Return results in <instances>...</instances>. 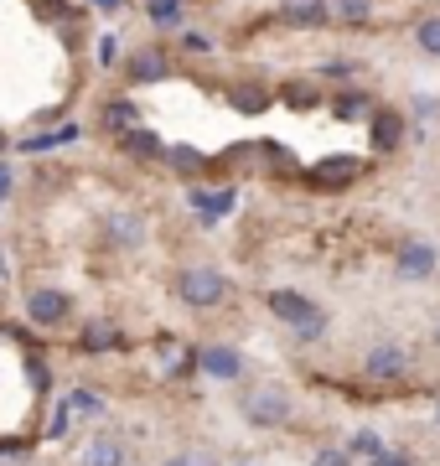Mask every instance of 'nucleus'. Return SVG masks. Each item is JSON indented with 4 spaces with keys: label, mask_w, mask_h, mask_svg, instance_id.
I'll return each instance as SVG.
<instances>
[{
    "label": "nucleus",
    "mask_w": 440,
    "mask_h": 466,
    "mask_svg": "<svg viewBox=\"0 0 440 466\" xmlns=\"http://www.w3.org/2000/svg\"><path fill=\"white\" fill-rule=\"evenodd\" d=\"M238 415L249 420L255 431H285L290 420H295V394H290L285 383H249L244 394H238Z\"/></svg>",
    "instance_id": "obj_1"
},
{
    "label": "nucleus",
    "mask_w": 440,
    "mask_h": 466,
    "mask_svg": "<svg viewBox=\"0 0 440 466\" xmlns=\"http://www.w3.org/2000/svg\"><path fill=\"white\" fill-rule=\"evenodd\" d=\"M228 290H234V280L213 265H186L176 275V300H182L186 311H218L223 300H228Z\"/></svg>",
    "instance_id": "obj_2"
},
{
    "label": "nucleus",
    "mask_w": 440,
    "mask_h": 466,
    "mask_svg": "<svg viewBox=\"0 0 440 466\" xmlns=\"http://www.w3.org/2000/svg\"><path fill=\"white\" fill-rule=\"evenodd\" d=\"M265 306H270V317L285 321L301 342H311V337L326 332V311L311 296H301V290H270V296H265Z\"/></svg>",
    "instance_id": "obj_3"
},
{
    "label": "nucleus",
    "mask_w": 440,
    "mask_h": 466,
    "mask_svg": "<svg viewBox=\"0 0 440 466\" xmlns=\"http://www.w3.org/2000/svg\"><path fill=\"white\" fill-rule=\"evenodd\" d=\"M435 269H440V249L430 238H405V244L394 249V280L420 285V280H430Z\"/></svg>",
    "instance_id": "obj_4"
},
{
    "label": "nucleus",
    "mask_w": 440,
    "mask_h": 466,
    "mask_svg": "<svg viewBox=\"0 0 440 466\" xmlns=\"http://www.w3.org/2000/svg\"><path fill=\"white\" fill-rule=\"evenodd\" d=\"M405 373H409L405 342H373L368 358H363V379H373V383H399Z\"/></svg>",
    "instance_id": "obj_5"
},
{
    "label": "nucleus",
    "mask_w": 440,
    "mask_h": 466,
    "mask_svg": "<svg viewBox=\"0 0 440 466\" xmlns=\"http://www.w3.org/2000/svg\"><path fill=\"white\" fill-rule=\"evenodd\" d=\"M73 317V296L68 290H52V285H42V290H26V321L32 327H63V321Z\"/></svg>",
    "instance_id": "obj_6"
},
{
    "label": "nucleus",
    "mask_w": 440,
    "mask_h": 466,
    "mask_svg": "<svg viewBox=\"0 0 440 466\" xmlns=\"http://www.w3.org/2000/svg\"><path fill=\"white\" fill-rule=\"evenodd\" d=\"M197 368H203L207 379L234 383L238 373H244V352H234V348H223V342H213V348H203V352H197Z\"/></svg>",
    "instance_id": "obj_7"
},
{
    "label": "nucleus",
    "mask_w": 440,
    "mask_h": 466,
    "mask_svg": "<svg viewBox=\"0 0 440 466\" xmlns=\"http://www.w3.org/2000/svg\"><path fill=\"white\" fill-rule=\"evenodd\" d=\"M280 21L285 26H301V32L326 26L332 21V0H280Z\"/></svg>",
    "instance_id": "obj_8"
},
{
    "label": "nucleus",
    "mask_w": 440,
    "mask_h": 466,
    "mask_svg": "<svg viewBox=\"0 0 440 466\" xmlns=\"http://www.w3.org/2000/svg\"><path fill=\"white\" fill-rule=\"evenodd\" d=\"M104 238H109L115 249H140V244H145V218L140 213H109L104 218Z\"/></svg>",
    "instance_id": "obj_9"
},
{
    "label": "nucleus",
    "mask_w": 440,
    "mask_h": 466,
    "mask_svg": "<svg viewBox=\"0 0 440 466\" xmlns=\"http://www.w3.org/2000/svg\"><path fill=\"white\" fill-rule=\"evenodd\" d=\"M84 466H130V451H125V435L99 431L84 446Z\"/></svg>",
    "instance_id": "obj_10"
},
{
    "label": "nucleus",
    "mask_w": 440,
    "mask_h": 466,
    "mask_svg": "<svg viewBox=\"0 0 440 466\" xmlns=\"http://www.w3.org/2000/svg\"><path fill=\"white\" fill-rule=\"evenodd\" d=\"M186 202L203 213V228H218V218L238 202V192H234V187H223V192H203V187H192V192H186Z\"/></svg>",
    "instance_id": "obj_11"
},
{
    "label": "nucleus",
    "mask_w": 440,
    "mask_h": 466,
    "mask_svg": "<svg viewBox=\"0 0 440 466\" xmlns=\"http://www.w3.org/2000/svg\"><path fill=\"white\" fill-rule=\"evenodd\" d=\"M78 348H84V352H119V348H125V332H119V321L94 317L84 327V337H78Z\"/></svg>",
    "instance_id": "obj_12"
},
{
    "label": "nucleus",
    "mask_w": 440,
    "mask_h": 466,
    "mask_svg": "<svg viewBox=\"0 0 440 466\" xmlns=\"http://www.w3.org/2000/svg\"><path fill=\"white\" fill-rule=\"evenodd\" d=\"M357 171H363V161H353V156H326V161H316L311 167V177L326 187H342V182H353Z\"/></svg>",
    "instance_id": "obj_13"
},
{
    "label": "nucleus",
    "mask_w": 440,
    "mask_h": 466,
    "mask_svg": "<svg viewBox=\"0 0 440 466\" xmlns=\"http://www.w3.org/2000/svg\"><path fill=\"white\" fill-rule=\"evenodd\" d=\"M125 73H130V84H161V78H166L171 73V63H166V52H140L135 63L125 67Z\"/></svg>",
    "instance_id": "obj_14"
},
{
    "label": "nucleus",
    "mask_w": 440,
    "mask_h": 466,
    "mask_svg": "<svg viewBox=\"0 0 440 466\" xmlns=\"http://www.w3.org/2000/svg\"><path fill=\"white\" fill-rule=\"evenodd\" d=\"M68 404L78 420H104L109 415V404H104V394L94 389V383H78V389H68Z\"/></svg>",
    "instance_id": "obj_15"
},
{
    "label": "nucleus",
    "mask_w": 440,
    "mask_h": 466,
    "mask_svg": "<svg viewBox=\"0 0 440 466\" xmlns=\"http://www.w3.org/2000/svg\"><path fill=\"white\" fill-rule=\"evenodd\" d=\"M73 140H78V125H57V130H42V135H32V140H21V150H26V156H42V150L73 146Z\"/></svg>",
    "instance_id": "obj_16"
},
{
    "label": "nucleus",
    "mask_w": 440,
    "mask_h": 466,
    "mask_svg": "<svg viewBox=\"0 0 440 466\" xmlns=\"http://www.w3.org/2000/svg\"><path fill=\"white\" fill-rule=\"evenodd\" d=\"M347 456H353V461H378V456H384V441L373 431H357L353 441H347Z\"/></svg>",
    "instance_id": "obj_17"
},
{
    "label": "nucleus",
    "mask_w": 440,
    "mask_h": 466,
    "mask_svg": "<svg viewBox=\"0 0 440 466\" xmlns=\"http://www.w3.org/2000/svg\"><path fill=\"white\" fill-rule=\"evenodd\" d=\"M125 146L135 150V156H166V146H161V135L145 130V125H135V130L125 135Z\"/></svg>",
    "instance_id": "obj_18"
},
{
    "label": "nucleus",
    "mask_w": 440,
    "mask_h": 466,
    "mask_svg": "<svg viewBox=\"0 0 440 466\" xmlns=\"http://www.w3.org/2000/svg\"><path fill=\"white\" fill-rule=\"evenodd\" d=\"M332 16L347 21V26H363L373 16V0H332Z\"/></svg>",
    "instance_id": "obj_19"
},
{
    "label": "nucleus",
    "mask_w": 440,
    "mask_h": 466,
    "mask_svg": "<svg viewBox=\"0 0 440 466\" xmlns=\"http://www.w3.org/2000/svg\"><path fill=\"white\" fill-rule=\"evenodd\" d=\"M415 47H420L425 57H440V16H425L420 26H415Z\"/></svg>",
    "instance_id": "obj_20"
},
{
    "label": "nucleus",
    "mask_w": 440,
    "mask_h": 466,
    "mask_svg": "<svg viewBox=\"0 0 440 466\" xmlns=\"http://www.w3.org/2000/svg\"><path fill=\"white\" fill-rule=\"evenodd\" d=\"M399 130H405V125H399V115H389V109L373 119V140H378V150H394V135Z\"/></svg>",
    "instance_id": "obj_21"
},
{
    "label": "nucleus",
    "mask_w": 440,
    "mask_h": 466,
    "mask_svg": "<svg viewBox=\"0 0 440 466\" xmlns=\"http://www.w3.org/2000/svg\"><path fill=\"white\" fill-rule=\"evenodd\" d=\"M104 130H135V109H130V104L119 99V104H109V109H104Z\"/></svg>",
    "instance_id": "obj_22"
},
{
    "label": "nucleus",
    "mask_w": 440,
    "mask_h": 466,
    "mask_svg": "<svg viewBox=\"0 0 440 466\" xmlns=\"http://www.w3.org/2000/svg\"><path fill=\"white\" fill-rule=\"evenodd\" d=\"M337 115H342V119H363V115H373L368 94H342V99H337Z\"/></svg>",
    "instance_id": "obj_23"
},
{
    "label": "nucleus",
    "mask_w": 440,
    "mask_h": 466,
    "mask_svg": "<svg viewBox=\"0 0 440 466\" xmlns=\"http://www.w3.org/2000/svg\"><path fill=\"white\" fill-rule=\"evenodd\" d=\"M73 425H78V415H73V404H68V400H57V410H52V425H47V435H73Z\"/></svg>",
    "instance_id": "obj_24"
},
{
    "label": "nucleus",
    "mask_w": 440,
    "mask_h": 466,
    "mask_svg": "<svg viewBox=\"0 0 440 466\" xmlns=\"http://www.w3.org/2000/svg\"><path fill=\"white\" fill-rule=\"evenodd\" d=\"M151 21L155 26H176L182 21V0H151Z\"/></svg>",
    "instance_id": "obj_25"
},
{
    "label": "nucleus",
    "mask_w": 440,
    "mask_h": 466,
    "mask_svg": "<svg viewBox=\"0 0 440 466\" xmlns=\"http://www.w3.org/2000/svg\"><path fill=\"white\" fill-rule=\"evenodd\" d=\"M234 104L244 109V115H259V109L270 104V94H265V88H238V94H234Z\"/></svg>",
    "instance_id": "obj_26"
},
{
    "label": "nucleus",
    "mask_w": 440,
    "mask_h": 466,
    "mask_svg": "<svg viewBox=\"0 0 440 466\" xmlns=\"http://www.w3.org/2000/svg\"><path fill=\"white\" fill-rule=\"evenodd\" d=\"M311 466H353V456H347V446H322L311 456Z\"/></svg>",
    "instance_id": "obj_27"
},
{
    "label": "nucleus",
    "mask_w": 440,
    "mask_h": 466,
    "mask_svg": "<svg viewBox=\"0 0 440 466\" xmlns=\"http://www.w3.org/2000/svg\"><path fill=\"white\" fill-rule=\"evenodd\" d=\"M161 466H213V456H207V451H176V456H166Z\"/></svg>",
    "instance_id": "obj_28"
},
{
    "label": "nucleus",
    "mask_w": 440,
    "mask_h": 466,
    "mask_svg": "<svg viewBox=\"0 0 440 466\" xmlns=\"http://www.w3.org/2000/svg\"><path fill=\"white\" fill-rule=\"evenodd\" d=\"M94 52H99V63H104V67H119V36H115V32L99 36V47H94Z\"/></svg>",
    "instance_id": "obj_29"
},
{
    "label": "nucleus",
    "mask_w": 440,
    "mask_h": 466,
    "mask_svg": "<svg viewBox=\"0 0 440 466\" xmlns=\"http://www.w3.org/2000/svg\"><path fill=\"white\" fill-rule=\"evenodd\" d=\"M171 167L176 171H197L203 167V156H197V150H171Z\"/></svg>",
    "instance_id": "obj_30"
},
{
    "label": "nucleus",
    "mask_w": 440,
    "mask_h": 466,
    "mask_svg": "<svg viewBox=\"0 0 440 466\" xmlns=\"http://www.w3.org/2000/svg\"><path fill=\"white\" fill-rule=\"evenodd\" d=\"M373 466H415V456H409V451H384Z\"/></svg>",
    "instance_id": "obj_31"
},
{
    "label": "nucleus",
    "mask_w": 440,
    "mask_h": 466,
    "mask_svg": "<svg viewBox=\"0 0 440 466\" xmlns=\"http://www.w3.org/2000/svg\"><path fill=\"white\" fill-rule=\"evenodd\" d=\"M11 187H16V177H11V167H0V202L11 198Z\"/></svg>",
    "instance_id": "obj_32"
},
{
    "label": "nucleus",
    "mask_w": 440,
    "mask_h": 466,
    "mask_svg": "<svg viewBox=\"0 0 440 466\" xmlns=\"http://www.w3.org/2000/svg\"><path fill=\"white\" fill-rule=\"evenodd\" d=\"M326 73H332V78H342V73H353V63H347V57H332V63H326Z\"/></svg>",
    "instance_id": "obj_33"
},
{
    "label": "nucleus",
    "mask_w": 440,
    "mask_h": 466,
    "mask_svg": "<svg viewBox=\"0 0 440 466\" xmlns=\"http://www.w3.org/2000/svg\"><path fill=\"white\" fill-rule=\"evenodd\" d=\"M94 5H99V11H115V5H119V0H94Z\"/></svg>",
    "instance_id": "obj_34"
},
{
    "label": "nucleus",
    "mask_w": 440,
    "mask_h": 466,
    "mask_svg": "<svg viewBox=\"0 0 440 466\" xmlns=\"http://www.w3.org/2000/svg\"><path fill=\"white\" fill-rule=\"evenodd\" d=\"M430 342H435V348H440V321H435V327H430Z\"/></svg>",
    "instance_id": "obj_35"
},
{
    "label": "nucleus",
    "mask_w": 440,
    "mask_h": 466,
    "mask_svg": "<svg viewBox=\"0 0 440 466\" xmlns=\"http://www.w3.org/2000/svg\"><path fill=\"white\" fill-rule=\"evenodd\" d=\"M0 156H5V135H0Z\"/></svg>",
    "instance_id": "obj_36"
},
{
    "label": "nucleus",
    "mask_w": 440,
    "mask_h": 466,
    "mask_svg": "<svg viewBox=\"0 0 440 466\" xmlns=\"http://www.w3.org/2000/svg\"><path fill=\"white\" fill-rule=\"evenodd\" d=\"M234 466H255V461H234Z\"/></svg>",
    "instance_id": "obj_37"
},
{
    "label": "nucleus",
    "mask_w": 440,
    "mask_h": 466,
    "mask_svg": "<svg viewBox=\"0 0 440 466\" xmlns=\"http://www.w3.org/2000/svg\"><path fill=\"white\" fill-rule=\"evenodd\" d=\"M435 420H440V410H435Z\"/></svg>",
    "instance_id": "obj_38"
},
{
    "label": "nucleus",
    "mask_w": 440,
    "mask_h": 466,
    "mask_svg": "<svg viewBox=\"0 0 440 466\" xmlns=\"http://www.w3.org/2000/svg\"><path fill=\"white\" fill-rule=\"evenodd\" d=\"M0 269H5V265H0Z\"/></svg>",
    "instance_id": "obj_39"
},
{
    "label": "nucleus",
    "mask_w": 440,
    "mask_h": 466,
    "mask_svg": "<svg viewBox=\"0 0 440 466\" xmlns=\"http://www.w3.org/2000/svg\"><path fill=\"white\" fill-rule=\"evenodd\" d=\"M130 466H135V461H130Z\"/></svg>",
    "instance_id": "obj_40"
}]
</instances>
